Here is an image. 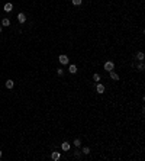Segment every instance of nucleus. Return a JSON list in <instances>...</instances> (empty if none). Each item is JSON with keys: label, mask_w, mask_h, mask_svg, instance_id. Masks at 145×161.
<instances>
[{"label": "nucleus", "mask_w": 145, "mask_h": 161, "mask_svg": "<svg viewBox=\"0 0 145 161\" xmlns=\"http://www.w3.org/2000/svg\"><path fill=\"white\" fill-rule=\"evenodd\" d=\"M58 61H60V64H61V65H67V64H70V58H68V55H65V54H61V55L58 57Z\"/></svg>", "instance_id": "nucleus-1"}, {"label": "nucleus", "mask_w": 145, "mask_h": 161, "mask_svg": "<svg viewBox=\"0 0 145 161\" xmlns=\"http://www.w3.org/2000/svg\"><path fill=\"white\" fill-rule=\"evenodd\" d=\"M103 68H104V71H113L115 70V62L113 61H106L104 62V65H103Z\"/></svg>", "instance_id": "nucleus-2"}, {"label": "nucleus", "mask_w": 145, "mask_h": 161, "mask_svg": "<svg viewBox=\"0 0 145 161\" xmlns=\"http://www.w3.org/2000/svg\"><path fill=\"white\" fill-rule=\"evenodd\" d=\"M61 158V152L60 151H52V154H51V160L52 161H58Z\"/></svg>", "instance_id": "nucleus-3"}, {"label": "nucleus", "mask_w": 145, "mask_h": 161, "mask_svg": "<svg viewBox=\"0 0 145 161\" xmlns=\"http://www.w3.org/2000/svg\"><path fill=\"white\" fill-rule=\"evenodd\" d=\"M61 150H62V151H65V152H67V151H70V150H71V144H70L68 141H64L62 144H61Z\"/></svg>", "instance_id": "nucleus-4"}, {"label": "nucleus", "mask_w": 145, "mask_h": 161, "mask_svg": "<svg viewBox=\"0 0 145 161\" xmlns=\"http://www.w3.org/2000/svg\"><path fill=\"white\" fill-rule=\"evenodd\" d=\"M96 92H97L99 94H103V93H104V84L97 83V84H96Z\"/></svg>", "instance_id": "nucleus-5"}, {"label": "nucleus", "mask_w": 145, "mask_h": 161, "mask_svg": "<svg viewBox=\"0 0 145 161\" xmlns=\"http://www.w3.org/2000/svg\"><path fill=\"white\" fill-rule=\"evenodd\" d=\"M17 22H19V23H25L26 22V15L23 12H21L19 15H17Z\"/></svg>", "instance_id": "nucleus-6"}, {"label": "nucleus", "mask_w": 145, "mask_h": 161, "mask_svg": "<svg viewBox=\"0 0 145 161\" xmlns=\"http://www.w3.org/2000/svg\"><path fill=\"white\" fill-rule=\"evenodd\" d=\"M109 77H110L113 81H119V74L115 73V70H113V71H109Z\"/></svg>", "instance_id": "nucleus-7"}, {"label": "nucleus", "mask_w": 145, "mask_h": 161, "mask_svg": "<svg viewBox=\"0 0 145 161\" xmlns=\"http://www.w3.org/2000/svg\"><path fill=\"white\" fill-rule=\"evenodd\" d=\"M77 71H78V70H77V65H76V64H70V65H68V73H70V74H76Z\"/></svg>", "instance_id": "nucleus-8"}, {"label": "nucleus", "mask_w": 145, "mask_h": 161, "mask_svg": "<svg viewBox=\"0 0 145 161\" xmlns=\"http://www.w3.org/2000/svg\"><path fill=\"white\" fill-rule=\"evenodd\" d=\"M135 58H136L138 61H144V58H145V55H144V52H142V51H138V52L135 54Z\"/></svg>", "instance_id": "nucleus-9"}, {"label": "nucleus", "mask_w": 145, "mask_h": 161, "mask_svg": "<svg viewBox=\"0 0 145 161\" xmlns=\"http://www.w3.org/2000/svg\"><path fill=\"white\" fill-rule=\"evenodd\" d=\"M5 86H6V88H9V90H10V88H13V86H15V81L13 80H6V83H5Z\"/></svg>", "instance_id": "nucleus-10"}, {"label": "nucleus", "mask_w": 145, "mask_h": 161, "mask_svg": "<svg viewBox=\"0 0 145 161\" xmlns=\"http://www.w3.org/2000/svg\"><path fill=\"white\" fill-rule=\"evenodd\" d=\"M3 10H5L6 13L12 12V10H13V5H12V3H6V5H5V7H3Z\"/></svg>", "instance_id": "nucleus-11"}, {"label": "nucleus", "mask_w": 145, "mask_h": 161, "mask_svg": "<svg viewBox=\"0 0 145 161\" xmlns=\"http://www.w3.org/2000/svg\"><path fill=\"white\" fill-rule=\"evenodd\" d=\"M72 155H74L76 158H81V157H83V152H81V150H78V148H77L74 152H72Z\"/></svg>", "instance_id": "nucleus-12"}, {"label": "nucleus", "mask_w": 145, "mask_h": 161, "mask_svg": "<svg viewBox=\"0 0 145 161\" xmlns=\"http://www.w3.org/2000/svg\"><path fill=\"white\" fill-rule=\"evenodd\" d=\"M136 70H138V71H144V70H145V64H144V61H139V64L136 65Z\"/></svg>", "instance_id": "nucleus-13"}, {"label": "nucleus", "mask_w": 145, "mask_h": 161, "mask_svg": "<svg viewBox=\"0 0 145 161\" xmlns=\"http://www.w3.org/2000/svg\"><path fill=\"white\" fill-rule=\"evenodd\" d=\"M72 145H74V147H77V148H80L81 147V139H74V141H72Z\"/></svg>", "instance_id": "nucleus-14"}, {"label": "nucleus", "mask_w": 145, "mask_h": 161, "mask_svg": "<svg viewBox=\"0 0 145 161\" xmlns=\"http://www.w3.org/2000/svg\"><path fill=\"white\" fill-rule=\"evenodd\" d=\"M81 152H83V155H88L90 154V148L88 147H83L81 148Z\"/></svg>", "instance_id": "nucleus-15"}, {"label": "nucleus", "mask_w": 145, "mask_h": 161, "mask_svg": "<svg viewBox=\"0 0 145 161\" xmlns=\"http://www.w3.org/2000/svg\"><path fill=\"white\" fill-rule=\"evenodd\" d=\"M10 25V21L7 19V17H5V19H2V26H9Z\"/></svg>", "instance_id": "nucleus-16"}, {"label": "nucleus", "mask_w": 145, "mask_h": 161, "mask_svg": "<svg viewBox=\"0 0 145 161\" xmlns=\"http://www.w3.org/2000/svg\"><path fill=\"white\" fill-rule=\"evenodd\" d=\"M71 3L74 5V6H80L83 3V0H71Z\"/></svg>", "instance_id": "nucleus-17"}, {"label": "nucleus", "mask_w": 145, "mask_h": 161, "mask_svg": "<svg viewBox=\"0 0 145 161\" xmlns=\"http://www.w3.org/2000/svg\"><path fill=\"white\" fill-rule=\"evenodd\" d=\"M93 81H100V76H99L97 73L93 74Z\"/></svg>", "instance_id": "nucleus-18"}, {"label": "nucleus", "mask_w": 145, "mask_h": 161, "mask_svg": "<svg viewBox=\"0 0 145 161\" xmlns=\"http://www.w3.org/2000/svg\"><path fill=\"white\" fill-rule=\"evenodd\" d=\"M57 74L58 76H64V68H57Z\"/></svg>", "instance_id": "nucleus-19"}, {"label": "nucleus", "mask_w": 145, "mask_h": 161, "mask_svg": "<svg viewBox=\"0 0 145 161\" xmlns=\"http://www.w3.org/2000/svg\"><path fill=\"white\" fill-rule=\"evenodd\" d=\"M2 32H3V26H2V25H0V33H2Z\"/></svg>", "instance_id": "nucleus-20"}, {"label": "nucleus", "mask_w": 145, "mask_h": 161, "mask_svg": "<svg viewBox=\"0 0 145 161\" xmlns=\"http://www.w3.org/2000/svg\"><path fill=\"white\" fill-rule=\"evenodd\" d=\"M0 158H2V151H0Z\"/></svg>", "instance_id": "nucleus-21"}]
</instances>
